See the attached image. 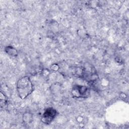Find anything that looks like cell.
Segmentation results:
<instances>
[{"instance_id": "6da1fadb", "label": "cell", "mask_w": 129, "mask_h": 129, "mask_svg": "<svg viewBox=\"0 0 129 129\" xmlns=\"http://www.w3.org/2000/svg\"><path fill=\"white\" fill-rule=\"evenodd\" d=\"M33 90V85L29 77L24 76L19 79L17 84V91L21 99L26 98Z\"/></svg>"}, {"instance_id": "7a4b0ae2", "label": "cell", "mask_w": 129, "mask_h": 129, "mask_svg": "<svg viewBox=\"0 0 129 129\" xmlns=\"http://www.w3.org/2000/svg\"><path fill=\"white\" fill-rule=\"evenodd\" d=\"M71 94L74 97L77 98H86L90 96V89L86 86L77 85L73 87Z\"/></svg>"}, {"instance_id": "3957f363", "label": "cell", "mask_w": 129, "mask_h": 129, "mask_svg": "<svg viewBox=\"0 0 129 129\" xmlns=\"http://www.w3.org/2000/svg\"><path fill=\"white\" fill-rule=\"evenodd\" d=\"M57 114L56 109L53 107H48L44 110L42 117L41 121L45 124H49L54 119Z\"/></svg>"}, {"instance_id": "277c9868", "label": "cell", "mask_w": 129, "mask_h": 129, "mask_svg": "<svg viewBox=\"0 0 129 129\" xmlns=\"http://www.w3.org/2000/svg\"><path fill=\"white\" fill-rule=\"evenodd\" d=\"M5 51L6 52L7 54L11 56L16 57L18 54V52L17 50L12 46L10 45H8L5 47Z\"/></svg>"}, {"instance_id": "5b68a950", "label": "cell", "mask_w": 129, "mask_h": 129, "mask_svg": "<svg viewBox=\"0 0 129 129\" xmlns=\"http://www.w3.org/2000/svg\"><path fill=\"white\" fill-rule=\"evenodd\" d=\"M1 103L3 102L4 104H5L7 101V97L2 91L1 92Z\"/></svg>"}, {"instance_id": "8992f818", "label": "cell", "mask_w": 129, "mask_h": 129, "mask_svg": "<svg viewBox=\"0 0 129 129\" xmlns=\"http://www.w3.org/2000/svg\"><path fill=\"white\" fill-rule=\"evenodd\" d=\"M59 66L57 65V64H52V65L51 66V69L52 70L54 71H57V70L59 69Z\"/></svg>"}, {"instance_id": "52a82bcc", "label": "cell", "mask_w": 129, "mask_h": 129, "mask_svg": "<svg viewBox=\"0 0 129 129\" xmlns=\"http://www.w3.org/2000/svg\"><path fill=\"white\" fill-rule=\"evenodd\" d=\"M120 98L121 99L123 100H125V99L127 98V96H126V95L125 93H122L120 95Z\"/></svg>"}]
</instances>
